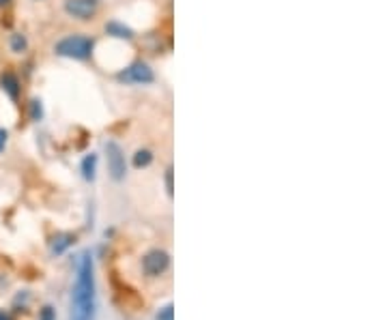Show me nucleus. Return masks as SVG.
Returning <instances> with one entry per match:
<instances>
[{
  "label": "nucleus",
  "instance_id": "1",
  "mask_svg": "<svg viewBox=\"0 0 387 320\" xmlns=\"http://www.w3.org/2000/svg\"><path fill=\"white\" fill-rule=\"evenodd\" d=\"M93 318H95V265L91 252H82L76 262L69 320H93Z\"/></svg>",
  "mask_w": 387,
  "mask_h": 320
},
{
  "label": "nucleus",
  "instance_id": "2",
  "mask_svg": "<svg viewBox=\"0 0 387 320\" xmlns=\"http://www.w3.org/2000/svg\"><path fill=\"white\" fill-rule=\"evenodd\" d=\"M54 56L76 60V62H88L95 52V39L86 32H69L52 46Z\"/></svg>",
  "mask_w": 387,
  "mask_h": 320
},
{
  "label": "nucleus",
  "instance_id": "3",
  "mask_svg": "<svg viewBox=\"0 0 387 320\" xmlns=\"http://www.w3.org/2000/svg\"><path fill=\"white\" fill-rule=\"evenodd\" d=\"M114 80L121 86H151L155 82V69L147 60H133L117 71Z\"/></svg>",
  "mask_w": 387,
  "mask_h": 320
},
{
  "label": "nucleus",
  "instance_id": "4",
  "mask_svg": "<svg viewBox=\"0 0 387 320\" xmlns=\"http://www.w3.org/2000/svg\"><path fill=\"white\" fill-rule=\"evenodd\" d=\"M103 151H105V164H108V174L114 183H121L125 181L127 176V159H125V151L123 147L119 145L117 140H108L103 145Z\"/></svg>",
  "mask_w": 387,
  "mask_h": 320
},
{
  "label": "nucleus",
  "instance_id": "5",
  "mask_svg": "<svg viewBox=\"0 0 387 320\" xmlns=\"http://www.w3.org/2000/svg\"><path fill=\"white\" fill-rule=\"evenodd\" d=\"M101 0H63V11L76 22H91L97 18Z\"/></svg>",
  "mask_w": 387,
  "mask_h": 320
},
{
  "label": "nucleus",
  "instance_id": "6",
  "mask_svg": "<svg viewBox=\"0 0 387 320\" xmlns=\"http://www.w3.org/2000/svg\"><path fill=\"white\" fill-rule=\"evenodd\" d=\"M170 269V254L164 250H151L143 258V271L147 277H159Z\"/></svg>",
  "mask_w": 387,
  "mask_h": 320
},
{
  "label": "nucleus",
  "instance_id": "7",
  "mask_svg": "<svg viewBox=\"0 0 387 320\" xmlns=\"http://www.w3.org/2000/svg\"><path fill=\"white\" fill-rule=\"evenodd\" d=\"M0 91L5 97L13 103H20L22 99V78L15 74L13 69H3L0 71Z\"/></svg>",
  "mask_w": 387,
  "mask_h": 320
},
{
  "label": "nucleus",
  "instance_id": "8",
  "mask_svg": "<svg viewBox=\"0 0 387 320\" xmlns=\"http://www.w3.org/2000/svg\"><path fill=\"white\" fill-rule=\"evenodd\" d=\"M103 32L112 39H121V41H133L136 39V30L131 26H127L121 20H108L103 24Z\"/></svg>",
  "mask_w": 387,
  "mask_h": 320
},
{
  "label": "nucleus",
  "instance_id": "9",
  "mask_svg": "<svg viewBox=\"0 0 387 320\" xmlns=\"http://www.w3.org/2000/svg\"><path fill=\"white\" fill-rule=\"evenodd\" d=\"M74 243H76V234H72V232H56L50 239V250H52L54 256H63Z\"/></svg>",
  "mask_w": 387,
  "mask_h": 320
},
{
  "label": "nucleus",
  "instance_id": "10",
  "mask_svg": "<svg viewBox=\"0 0 387 320\" xmlns=\"http://www.w3.org/2000/svg\"><path fill=\"white\" fill-rule=\"evenodd\" d=\"M97 166H99V155L97 153H86L80 161V174L86 183H93L97 179Z\"/></svg>",
  "mask_w": 387,
  "mask_h": 320
},
{
  "label": "nucleus",
  "instance_id": "11",
  "mask_svg": "<svg viewBox=\"0 0 387 320\" xmlns=\"http://www.w3.org/2000/svg\"><path fill=\"white\" fill-rule=\"evenodd\" d=\"M28 48H30V41H28V37H26V32H22V30H13L11 34H9V50H11V54H26L28 52Z\"/></svg>",
  "mask_w": 387,
  "mask_h": 320
},
{
  "label": "nucleus",
  "instance_id": "12",
  "mask_svg": "<svg viewBox=\"0 0 387 320\" xmlns=\"http://www.w3.org/2000/svg\"><path fill=\"white\" fill-rule=\"evenodd\" d=\"M26 112H28V119L32 123H41L46 119V105L39 97H32L28 103H26Z\"/></svg>",
  "mask_w": 387,
  "mask_h": 320
},
{
  "label": "nucleus",
  "instance_id": "13",
  "mask_svg": "<svg viewBox=\"0 0 387 320\" xmlns=\"http://www.w3.org/2000/svg\"><path fill=\"white\" fill-rule=\"evenodd\" d=\"M153 159H155V155H153L151 149H138V151L131 155V166H133L136 170H145V168H149V166L153 164Z\"/></svg>",
  "mask_w": 387,
  "mask_h": 320
},
{
  "label": "nucleus",
  "instance_id": "14",
  "mask_svg": "<svg viewBox=\"0 0 387 320\" xmlns=\"http://www.w3.org/2000/svg\"><path fill=\"white\" fill-rule=\"evenodd\" d=\"M157 320H174V307H172V303H168L166 307H162L157 312Z\"/></svg>",
  "mask_w": 387,
  "mask_h": 320
},
{
  "label": "nucleus",
  "instance_id": "15",
  "mask_svg": "<svg viewBox=\"0 0 387 320\" xmlns=\"http://www.w3.org/2000/svg\"><path fill=\"white\" fill-rule=\"evenodd\" d=\"M39 320H56V312L52 305H44L39 309Z\"/></svg>",
  "mask_w": 387,
  "mask_h": 320
},
{
  "label": "nucleus",
  "instance_id": "16",
  "mask_svg": "<svg viewBox=\"0 0 387 320\" xmlns=\"http://www.w3.org/2000/svg\"><path fill=\"white\" fill-rule=\"evenodd\" d=\"M172 176H174V172H172V168H168V170H166V174H164V181H166V192H168V196H172V194H174Z\"/></svg>",
  "mask_w": 387,
  "mask_h": 320
},
{
  "label": "nucleus",
  "instance_id": "17",
  "mask_svg": "<svg viewBox=\"0 0 387 320\" xmlns=\"http://www.w3.org/2000/svg\"><path fill=\"white\" fill-rule=\"evenodd\" d=\"M7 145H9V131L5 127H0V155L5 153Z\"/></svg>",
  "mask_w": 387,
  "mask_h": 320
},
{
  "label": "nucleus",
  "instance_id": "18",
  "mask_svg": "<svg viewBox=\"0 0 387 320\" xmlns=\"http://www.w3.org/2000/svg\"><path fill=\"white\" fill-rule=\"evenodd\" d=\"M0 320H15V318H13V314H11V312L0 309Z\"/></svg>",
  "mask_w": 387,
  "mask_h": 320
},
{
  "label": "nucleus",
  "instance_id": "19",
  "mask_svg": "<svg viewBox=\"0 0 387 320\" xmlns=\"http://www.w3.org/2000/svg\"><path fill=\"white\" fill-rule=\"evenodd\" d=\"M11 3H13V0H0V9H7Z\"/></svg>",
  "mask_w": 387,
  "mask_h": 320
}]
</instances>
